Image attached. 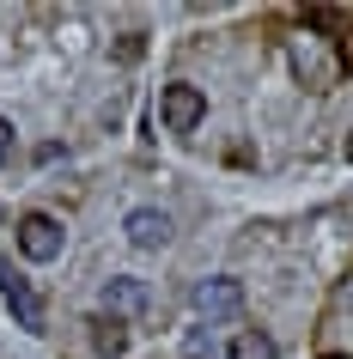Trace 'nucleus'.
<instances>
[{
	"label": "nucleus",
	"mask_w": 353,
	"mask_h": 359,
	"mask_svg": "<svg viewBox=\"0 0 353 359\" xmlns=\"http://www.w3.org/2000/svg\"><path fill=\"white\" fill-rule=\"evenodd\" d=\"M61 244H67L61 219H49V213H25V219H19V250L31 256V262H55Z\"/></svg>",
	"instance_id": "2"
},
{
	"label": "nucleus",
	"mask_w": 353,
	"mask_h": 359,
	"mask_svg": "<svg viewBox=\"0 0 353 359\" xmlns=\"http://www.w3.org/2000/svg\"><path fill=\"white\" fill-rule=\"evenodd\" d=\"M347 158H353V134H347Z\"/></svg>",
	"instance_id": "11"
},
{
	"label": "nucleus",
	"mask_w": 353,
	"mask_h": 359,
	"mask_svg": "<svg viewBox=\"0 0 353 359\" xmlns=\"http://www.w3.org/2000/svg\"><path fill=\"white\" fill-rule=\"evenodd\" d=\"M104 304H110V311H140V304H147V286L122 274V280H110V286H104Z\"/></svg>",
	"instance_id": "6"
},
{
	"label": "nucleus",
	"mask_w": 353,
	"mask_h": 359,
	"mask_svg": "<svg viewBox=\"0 0 353 359\" xmlns=\"http://www.w3.org/2000/svg\"><path fill=\"white\" fill-rule=\"evenodd\" d=\"M0 299H6V311L19 317V329H31V335H43V323H49V311H43L37 286L25 280V274H13V262H0Z\"/></svg>",
	"instance_id": "1"
},
{
	"label": "nucleus",
	"mask_w": 353,
	"mask_h": 359,
	"mask_svg": "<svg viewBox=\"0 0 353 359\" xmlns=\"http://www.w3.org/2000/svg\"><path fill=\"white\" fill-rule=\"evenodd\" d=\"M183 347H189V359H213V341H207V335H201V329H195V335H189V341H183Z\"/></svg>",
	"instance_id": "8"
},
{
	"label": "nucleus",
	"mask_w": 353,
	"mask_h": 359,
	"mask_svg": "<svg viewBox=\"0 0 353 359\" xmlns=\"http://www.w3.org/2000/svg\"><path fill=\"white\" fill-rule=\"evenodd\" d=\"M0 165H13V128H6V116H0Z\"/></svg>",
	"instance_id": "9"
},
{
	"label": "nucleus",
	"mask_w": 353,
	"mask_h": 359,
	"mask_svg": "<svg viewBox=\"0 0 353 359\" xmlns=\"http://www.w3.org/2000/svg\"><path fill=\"white\" fill-rule=\"evenodd\" d=\"M128 244H140V250H165V244H171V213H159V208H134V213H128Z\"/></svg>",
	"instance_id": "5"
},
{
	"label": "nucleus",
	"mask_w": 353,
	"mask_h": 359,
	"mask_svg": "<svg viewBox=\"0 0 353 359\" xmlns=\"http://www.w3.org/2000/svg\"><path fill=\"white\" fill-rule=\"evenodd\" d=\"M341 67H353V31L341 37Z\"/></svg>",
	"instance_id": "10"
},
{
	"label": "nucleus",
	"mask_w": 353,
	"mask_h": 359,
	"mask_svg": "<svg viewBox=\"0 0 353 359\" xmlns=\"http://www.w3.org/2000/svg\"><path fill=\"white\" fill-rule=\"evenodd\" d=\"M92 341H98V353H122V347H128V329H122V323H116V317H98L92 323Z\"/></svg>",
	"instance_id": "7"
},
{
	"label": "nucleus",
	"mask_w": 353,
	"mask_h": 359,
	"mask_svg": "<svg viewBox=\"0 0 353 359\" xmlns=\"http://www.w3.org/2000/svg\"><path fill=\"white\" fill-rule=\"evenodd\" d=\"M195 311H201V317H238L244 311V286L238 280H201L195 286Z\"/></svg>",
	"instance_id": "4"
},
{
	"label": "nucleus",
	"mask_w": 353,
	"mask_h": 359,
	"mask_svg": "<svg viewBox=\"0 0 353 359\" xmlns=\"http://www.w3.org/2000/svg\"><path fill=\"white\" fill-rule=\"evenodd\" d=\"M347 304H353V280H347Z\"/></svg>",
	"instance_id": "12"
},
{
	"label": "nucleus",
	"mask_w": 353,
	"mask_h": 359,
	"mask_svg": "<svg viewBox=\"0 0 353 359\" xmlns=\"http://www.w3.org/2000/svg\"><path fill=\"white\" fill-rule=\"evenodd\" d=\"M159 110H165V128L171 134H189L207 116V97L195 92V86H165V104H159Z\"/></svg>",
	"instance_id": "3"
}]
</instances>
